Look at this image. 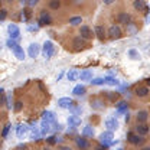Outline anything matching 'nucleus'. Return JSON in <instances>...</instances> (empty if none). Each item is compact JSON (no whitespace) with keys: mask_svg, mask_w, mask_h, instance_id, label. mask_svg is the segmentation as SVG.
<instances>
[{"mask_svg":"<svg viewBox=\"0 0 150 150\" xmlns=\"http://www.w3.org/2000/svg\"><path fill=\"white\" fill-rule=\"evenodd\" d=\"M55 52H56V49H55L54 42L52 40H45V43L42 46V54H43V56L46 59H49V58H52V56L55 55Z\"/></svg>","mask_w":150,"mask_h":150,"instance_id":"nucleus-1","label":"nucleus"},{"mask_svg":"<svg viewBox=\"0 0 150 150\" xmlns=\"http://www.w3.org/2000/svg\"><path fill=\"white\" fill-rule=\"evenodd\" d=\"M100 143H101V144H104L105 147H110L112 143H114L112 131H104L103 134H100Z\"/></svg>","mask_w":150,"mask_h":150,"instance_id":"nucleus-2","label":"nucleus"},{"mask_svg":"<svg viewBox=\"0 0 150 150\" xmlns=\"http://www.w3.org/2000/svg\"><path fill=\"white\" fill-rule=\"evenodd\" d=\"M52 23V18L51 15L46 12V10H42L40 15H39V19H38V25L42 28V26H49Z\"/></svg>","mask_w":150,"mask_h":150,"instance_id":"nucleus-3","label":"nucleus"},{"mask_svg":"<svg viewBox=\"0 0 150 150\" xmlns=\"http://www.w3.org/2000/svg\"><path fill=\"white\" fill-rule=\"evenodd\" d=\"M7 32H9V36H10V39H13V40L19 42V39H20V29L18 28V25L10 23V25L7 26Z\"/></svg>","mask_w":150,"mask_h":150,"instance_id":"nucleus-4","label":"nucleus"},{"mask_svg":"<svg viewBox=\"0 0 150 150\" xmlns=\"http://www.w3.org/2000/svg\"><path fill=\"white\" fill-rule=\"evenodd\" d=\"M79 36L82 38L84 40H88V39H93V36H94L93 29H91L90 26H87V25H82V26L79 28Z\"/></svg>","mask_w":150,"mask_h":150,"instance_id":"nucleus-5","label":"nucleus"},{"mask_svg":"<svg viewBox=\"0 0 150 150\" xmlns=\"http://www.w3.org/2000/svg\"><path fill=\"white\" fill-rule=\"evenodd\" d=\"M127 140L130 142L131 144H136V146H139V144H143V142H144L143 136L134 134L133 131H129V133H127Z\"/></svg>","mask_w":150,"mask_h":150,"instance_id":"nucleus-6","label":"nucleus"},{"mask_svg":"<svg viewBox=\"0 0 150 150\" xmlns=\"http://www.w3.org/2000/svg\"><path fill=\"white\" fill-rule=\"evenodd\" d=\"M75 143H76V147L79 150H88L90 149V142H88V139L87 137H76L75 139Z\"/></svg>","mask_w":150,"mask_h":150,"instance_id":"nucleus-7","label":"nucleus"},{"mask_svg":"<svg viewBox=\"0 0 150 150\" xmlns=\"http://www.w3.org/2000/svg\"><path fill=\"white\" fill-rule=\"evenodd\" d=\"M58 105H59L61 108H72L74 101H72L69 97H62V98L58 100Z\"/></svg>","mask_w":150,"mask_h":150,"instance_id":"nucleus-8","label":"nucleus"},{"mask_svg":"<svg viewBox=\"0 0 150 150\" xmlns=\"http://www.w3.org/2000/svg\"><path fill=\"white\" fill-rule=\"evenodd\" d=\"M105 127L108 129V131H114L118 129V121L115 117H108L105 118Z\"/></svg>","mask_w":150,"mask_h":150,"instance_id":"nucleus-9","label":"nucleus"},{"mask_svg":"<svg viewBox=\"0 0 150 150\" xmlns=\"http://www.w3.org/2000/svg\"><path fill=\"white\" fill-rule=\"evenodd\" d=\"M108 35H110L111 39H120V38H121V29H120V26H117V25L110 26V29H108Z\"/></svg>","mask_w":150,"mask_h":150,"instance_id":"nucleus-10","label":"nucleus"},{"mask_svg":"<svg viewBox=\"0 0 150 150\" xmlns=\"http://www.w3.org/2000/svg\"><path fill=\"white\" fill-rule=\"evenodd\" d=\"M39 130H40V134H42V136H46V134H49L54 129H52V124H51V123L42 120V121H40V127H39Z\"/></svg>","mask_w":150,"mask_h":150,"instance_id":"nucleus-11","label":"nucleus"},{"mask_svg":"<svg viewBox=\"0 0 150 150\" xmlns=\"http://www.w3.org/2000/svg\"><path fill=\"white\" fill-rule=\"evenodd\" d=\"M136 131L139 136H146L150 131V127L146 124V123H137V127H136Z\"/></svg>","mask_w":150,"mask_h":150,"instance_id":"nucleus-12","label":"nucleus"},{"mask_svg":"<svg viewBox=\"0 0 150 150\" xmlns=\"http://www.w3.org/2000/svg\"><path fill=\"white\" fill-rule=\"evenodd\" d=\"M39 52H40V46L38 45V43H30L29 45V49H28V54L30 58H36L39 55Z\"/></svg>","mask_w":150,"mask_h":150,"instance_id":"nucleus-13","label":"nucleus"},{"mask_svg":"<svg viewBox=\"0 0 150 150\" xmlns=\"http://www.w3.org/2000/svg\"><path fill=\"white\" fill-rule=\"evenodd\" d=\"M94 35L98 38L100 40H104V39H105V30H104V26L97 25V26L94 28Z\"/></svg>","mask_w":150,"mask_h":150,"instance_id":"nucleus-14","label":"nucleus"},{"mask_svg":"<svg viewBox=\"0 0 150 150\" xmlns=\"http://www.w3.org/2000/svg\"><path fill=\"white\" fill-rule=\"evenodd\" d=\"M117 22L118 23H121V25H130V22H131V18H130V15L129 13H120L118 16H117Z\"/></svg>","mask_w":150,"mask_h":150,"instance_id":"nucleus-15","label":"nucleus"},{"mask_svg":"<svg viewBox=\"0 0 150 150\" xmlns=\"http://www.w3.org/2000/svg\"><path fill=\"white\" fill-rule=\"evenodd\" d=\"M79 124H81V118H79L78 115L72 114V115L68 117V126H69V127H78Z\"/></svg>","mask_w":150,"mask_h":150,"instance_id":"nucleus-16","label":"nucleus"},{"mask_svg":"<svg viewBox=\"0 0 150 150\" xmlns=\"http://www.w3.org/2000/svg\"><path fill=\"white\" fill-rule=\"evenodd\" d=\"M42 120H43V121H48V123H51V124H54V123H55V114L52 111H43L42 112Z\"/></svg>","mask_w":150,"mask_h":150,"instance_id":"nucleus-17","label":"nucleus"},{"mask_svg":"<svg viewBox=\"0 0 150 150\" xmlns=\"http://www.w3.org/2000/svg\"><path fill=\"white\" fill-rule=\"evenodd\" d=\"M12 51H13L15 56L18 58L19 61H23V59H25V51H23V48H22L20 45H16V46H15Z\"/></svg>","mask_w":150,"mask_h":150,"instance_id":"nucleus-18","label":"nucleus"},{"mask_svg":"<svg viewBox=\"0 0 150 150\" xmlns=\"http://www.w3.org/2000/svg\"><path fill=\"white\" fill-rule=\"evenodd\" d=\"M136 118H137V123H146L147 118H149V112L146 111V110H140V111L137 112Z\"/></svg>","mask_w":150,"mask_h":150,"instance_id":"nucleus-19","label":"nucleus"},{"mask_svg":"<svg viewBox=\"0 0 150 150\" xmlns=\"http://www.w3.org/2000/svg\"><path fill=\"white\" fill-rule=\"evenodd\" d=\"M150 93V88L149 87H139L137 90H136V95L137 97H140V98H144V97H147Z\"/></svg>","mask_w":150,"mask_h":150,"instance_id":"nucleus-20","label":"nucleus"},{"mask_svg":"<svg viewBox=\"0 0 150 150\" xmlns=\"http://www.w3.org/2000/svg\"><path fill=\"white\" fill-rule=\"evenodd\" d=\"M91 107L94 110H103L104 108V103H103L101 98H94V100H91Z\"/></svg>","mask_w":150,"mask_h":150,"instance_id":"nucleus-21","label":"nucleus"},{"mask_svg":"<svg viewBox=\"0 0 150 150\" xmlns=\"http://www.w3.org/2000/svg\"><path fill=\"white\" fill-rule=\"evenodd\" d=\"M81 81H91L93 79V72L90 69H85L82 72H79V76H78Z\"/></svg>","mask_w":150,"mask_h":150,"instance_id":"nucleus-22","label":"nucleus"},{"mask_svg":"<svg viewBox=\"0 0 150 150\" xmlns=\"http://www.w3.org/2000/svg\"><path fill=\"white\" fill-rule=\"evenodd\" d=\"M26 133H28V126L26 124H19L18 127H16V136H18L19 139H22Z\"/></svg>","mask_w":150,"mask_h":150,"instance_id":"nucleus-23","label":"nucleus"},{"mask_svg":"<svg viewBox=\"0 0 150 150\" xmlns=\"http://www.w3.org/2000/svg\"><path fill=\"white\" fill-rule=\"evenodd\" d=\"M84 45H85V42H84V39H82L81 36L74 38V40H72V46H75V49H82Z\"/></svg>","mask_w":150,"mask_h":150,"instance_id":"nucleus-24","label":"nucleus"},{"mask_svg":"<svg viewBox=\"0 0 150 150\" xmlns=\"http://www.w3.org/2000/svg\"><path fill=\"white\" fill-rule=\"evenodd\" d=\"M133 6H134V9H136V10L143 12V10H144V7H146V3H144V0H134Z\"/></svg>","mask_w":150,"mask_h":150,"instance_id":"nucleus-25","label":"nucleus"},{"mask_svg":"<svg viewBox=\"0 0 150 150\" xmlns=\"http://www.w3.org/2000/svg\"><path fill=\"white\" fill-rule=\"evenodd\" d=\"M82 136L84 137H93L94 136V129H93V126H85L84 129H82Z\"/></svg>","mask_w":150,"mask_h":150,"instance_id":"nucleus-26","label":"nucleus"},{"mask_svg":"<svg viewBox=\"0 0 150 150\" xmlns=\"http://www.w3.org/2000/svg\"><path fill=\"white\" fill-rule=\"evenodd\" d=\"M117 112H118V114H126V112H127V103L120 101V103L117 104Z\"/></svg>","mask_w":150,"mask_h":150,"instance_id":"nucleus-27","label":"nucleus"},{"mask_svg":"<svg viewBox=\"0 0 150 150\" xmlns=\"http://www.w3.org/2000/svg\"><path fill=\"white\" fill-rule=\"evenodd\" d=\"M72 94H74V95H84V94H85V87L81 85V84H79V85H75L74 90H72Z\"/></svg>","mask_w":150,"mask_h":150,"instance_id":"nucleus-28","label":"nucleus"},{"mask_svg":"<svg viewBox=\"0 0 150 150\" xmlns=\"http://www.w3.org/2000/svg\"><path fill=\"white\" fill-rule=\"evenodd\" d=\"M39 136H42V134H40V130H39V127H30V139L38 140Z\"/></svg>","mask_w":150,"mask_h":150,"instance_id":"nucleus-29","label":"nucleus"},{"mask_svg":"<svg viewBox=\"0 0 150 150\" xmlns=\"http://www.w3.org/2000/svg\"><path fill=\"white\" fill-rule=\"evenodd\" d=\"M79 76V72L76 71V69H71L68 74H67V78H68V81H75L76 78Z\"/></svg>","mask_w":150,"mask_h":150,"instance_id":"nucleus-30","label":"nucleus"},{"mask_svg":"<svg viewBox=\"0 0 150 150\" xmlns=\"http://www.w3.org/2000/svg\"><path fill=\"white\" fill-rule=\"evenodd\" d=\"M49 7L52 10H58L61 7V0H49Z\"/></svg>","mask_w":150,"mask_h":150,"instance_id":"nucleus-31","label":"nucleus"},{"mask_svg":"<svg viewBox=\"0 0 150 150\" xmlns=\"http://www.w3.org/2000/svg\"><path fill=\"white\" fill-rule=\"evenodd\" d=\"M69 23H71L72 26H78V25L82 23V18H81V16H74V18L69 19Z\"/></svg>","mask_w":150,"mask_h":150,"instance_id":"nucleus-32","label":"nucleus"},{"mask_svg":"<svg viewBox=\"0 0 150 150\" xmlns=\"http://www.w3.org/2000/svg\"><path fill=\"white\" fill-rule=\"evenodd\" d=\"M104 81H105V84H108V85H118V81H117L115 78H112V76H105Z\"/></svg>","mask_w":150,"mask_h":150,"instance_id":"nucleus-33","label":"nucleus"},{"mask_svg":"<svg viewBox=\"0 0 150 150\" xmlns=\"http://www.w3.org/2000/svg\"><path fill=\"white\" fill-rule=\"evenodd\" d=\"M129 56H130L131 59H134V61L140 59V54H139L136 49H130V51H129Z\"/></svg>","mask_w":150,"mask_h":150,"instance_id":"nucleus-34","label":"nucleus"},{"mask_svg":"<svg viewBox=\"0 0 150 150\" xmlns=\"http://www.w3.org/2000/svg\"><path fill=\"white\" fill-rule=\"evenodd\" d=\"M10 127H12V124H10V123H7V124L3 127V131H1V137H3V139H6V137H7V134H9V131H10Z\"/></svg>","mask_w":150,"mask_h":150,"instance_id":"nucleus-35","label":"nucleus"},{"mask_svg":"<svg viewBox=\"0 0 150 150\" xmlns=\"http://www.w3.org/2000/svg\"><path fill=\"white\" fill-rule=\"evenodd\" d=\"M91 84L93 85H104L105 81H104V78H94V79H91Z\"/></svg>","mask_w":150,"mask_h":150,"instance_id":"nucleus-36","label":"nucleus"},{"mask_svg":"<svg viewBox=\"0 0 150 150\" xmlns=\"http://www.w3.org/2000/svg\"><path fill=\"white\" fill-rule=\"evenodd\" d=\"M22 108H23V103H22V101H16L15 105H13V110H15L16 112H19Z\"/></svg>","mask_w":150,"mask_h":150,"instance_id":"nucleus-37","label":"nucleus"},{"mask_svg":"<svg viewBox=\"0 0 150 150\" xmlns=\"http://www.w3.org/2000/svg\"><path fill=\"white\" fill-rule=\"evenodd\" d=\"M6 45H7L10 49H13V48H15L16 45H19V43L16 42V40H13V39H10V38H9V39H7V42H6Z\"/></svg>","mask_w":150,"mask_h":150,"instance_id":"nucleus-38","label":"nucleus"},{"mask_svg":"<svg viewBox=\"0 0 150 150\" xmlns=\"http://www.w3.org/2000/svg\"><path fill=\"white\" fill-rule=\"evenodd\" d=\"M6 18H7V10L6 9H0V22L6 20Z\"/></svg>","mask_w":150,"mask_h":150,"instance_id":"nucleus-39","label":"nucleus"},{"mask_svg":"<svg viewBox=\"0 0 150 150\" xmlns=\"http://www.w3.org/2000/svg\"><path fill=\"white\" fill-rule=\"evenodd\" d=\"M6 103H7V104H6L7 108H12V107H13V104H12V95H10V94L6 95Z\"/></svg>","mask_w":150,"mask_h":150,"instance_id":"nucleus-40","label":"nucleus"},{"mask_svg":"<svg viewBox=\"0 0 150 150\" xmlns=\"http://www.w3.org/2000/svg\"><path fill=\"white\" fill-rule=\"evenodd\" d=\"M23 15H25V22H29V19H30V9H25Z\"/></svg>","mask_w":150,"mask_h":150,"instance_id":"nucleus-41","label":"nucleus"},{"mask_svg":"<svg viewBox=\"0 0 150 150\" xmlns=\"http://www.w3.org/2000/svg\"><path fill=\"white\" fill-rule=\"evenodd\" d=\"M46 142H48L49 144H55V143H58V139H56L55 136H51V137L46 139Z\"/></svg>","mask_w":150,"mask_h":150,"instance_id":"nucleus-42","label":"nucleus"},{"mask_svg":"<svg viewBox=\"0 0 150 150\" xmlns=\"http://www.w3.org/2000/svg\"><path fill=\"white\" fill-rule=\"evenodd\" d=\"M39 28H40L39 25H35V26H33V25H29V26H28V30H30V32H38Z\"/></svg>","mask_w":150,"mask_h":150,"instance_id":"nucleus-43","label":"nucleus"},{"mask_svg":"<svg viewBox=\"0 0 150 150\" xmlns=\"http://www.w3.org/2000/svg\"><path fill=\"white\" fill-rule=\"evenodd\" d=\"M107 149H108V147H105V146H104V144H101V143L95 146V150H107Z\"/></svg>","mask_w":150,"mask_h":150,"instance_id":"nucleus-44","label":"nucleus"},{"mask_svg":"<svg viewBox=\"0 0 150 150\" xmlns=\"http://www.w3.org/2000/svg\"><path fill=\"white\" fill-rule=\"evenodd\" d=\"M107 95H108L110 100H115V98H117V94H112L111 91H107Z\"/></svg>","mask_w":150,"mask_h":150,"instance_id":"nucleus-45","label":"nucleus"},{"mask_svg":"<svg viewBox=\"0 0 150 150\" xmlns=\"http://www.w3.org/2000/svg\"><path fill=\"white\" fill-rule=\"evenodd\" d=\"M18 150H28V146H26V144H19Z\"/></svg>","mask_w":150,"mask_h":150,"instance_id":"nucleus-46","label":"nucleus"},{"mask_svg":"<svg viewBox=\"0 0 150 150\" xmlns=\"http://www.w3.org/2000/svg\"><path fill=\"white\" fill-rule=\"evenodd\" d=\"M114 1H115V0H103V3H104V4H112Z\"/></svg>","mask_w":150,"mask_h":150,"instance_id":"nucleus-47","label":"nucleus"},{"mask_svg":"<svg viewBox=\"0 0 150 150\" xmlns=\"http://www.w3.org/2000/svg\"><path fill=\"white\" fill-rule=\"evenodd\" d=\"M143 12H144V15H149L150 13V7L147 6V4H146V7H144V10H143Z\"/></svg>","mask_w":150,"mask_h":150,"instance_id":"nucleus-48","label":"nucleus"},{"mask_svg":"<svg viewBox=\"0 0 150 150\" xmlns=\"http://www.w3.org/2000/svg\"><path fill=\"white\" fill-rule=\"evenodd\" d=\"M59 150H71V147H67V146H62Z\"/></svg>","mask_w":150,"mask_h":150,"instance_id":"nucleus-49","label":"nucleus"},{"mask_svg":"<svg viewBox=\"0 0 150 150\" xmlns=\"http://www.w3.org/2000/svg\"><path fill=\"white\" fill-rule=\"evenodd\" d=\"M1 94H4V90H3V88H0V95H1Z\"/></svg>","mask_w":150,"mask_h":150,"instance_id":"nucleus-50","label":"nucleus"},{"mask_svg":"<svg viewBox=\"0 0 150 150\" xmlns=\"http://www.w3.org/2000/svg\"><path fill=\"white\" fill-rule=\"evenodd\" d=\"M142 150H150V147H149V146H147V147H143V149H142Z\"/></svg>","mask_w":150,"mask_h":150,"instance_id":"nucleus-51","label":"nucleus"},{"mask_svg":"<svg viewBox=\"0 0 150 150\" xmlns=\"http://www.w3.org/2000/svg\"><path fill=\"white\" fill-rule=\"evenodd\" d=\"M147 87H150V78L147 79Z\"/></svg>","mask_w":150,"mask_h":150,"instance_id":"nucleus-52","label":"nucleus"},{"mask_svg":"<svg viewBox=\"0 0 150 150\" xmlns=\"http://www.w3.org/2000/svg\"><path fill=\"white\" fill-rule=\"evenodd\" d=\"M20 1H22V3H28V0H20Z\"/></svg>","mask_w":150,"mask_h":150,"instance_id":"nucleus-53","label":"nucleus"},{"mask_svg":"<svg viewBox=\"0 0 150 150\" xmlns=\"http://www.w3.org/2000/svg\"><path fill=\"white\" fill-rule=\"evenodd\" d=\"M43 150H51V149H49V147H45V149H43Z\"/></svg>","mask_w":150,"mask_h":150,"instance_id":"nucleus-54","label":"nucleus"},{"mask_svg":"<svg viewBox=\"0 0 150 150\" xmlns=\"http://www.w3.org/2000/svg\"><path fill=\"white\" fill-rule=\"evenodd\" d=\"M0 49H1V43H0Z\"/></svg>","mask_w":150,"mask_h":150,"instance_id":"nucleus-55","label":"nucleus"},{"mask_svg":"<svg viewBox=\"0 0 150 150\" xmlns=\"http://www.w3.org/2000/svg\"><path fill=\"white\" fill-rule=\"evenodd\" d=\"M117 150H123V149H117Z\"/></svg>","mask_w":150,"mask_h":150,"instance_id":"nucleus-56","label":"nucleus"},{"mask_svg":"<svg viewBox=\"0 0 150 150\" xmlns=\"http://www.w3.org/2000/svg\"><path fill=\"white\" fill-rule=\"evenodd\" d=\"M9 1H13V0H9Z\"/></svg>","mask_w":150,"mask_h":150,"instance_id":"nucleus-57","label":"nucleus"},{"mask_svg":"<svg viewBox=\"0 0 150 150\" xmlns=\"http://www.w3.org/2000/svg\"><path fill=\"white\" fill-rule=\"evenodd\" d=\"M36 1H38V3H39V0H36Z\"/></svg>","mask_w":150,"mask_h":150,"instance_id":"nucleus-58","label":"nucleus"},{"mask_svg":"<svg viewBox=\"0 0 150 150\" xmlns=\"http://www.w3.org/2000/svg\"><path fill=\"white\" fill-rule=\"evenodd\" d=\"M0 1H1V0H0Z\"/></svg>","mask_w":150,"mask_h":150,"instance_id":"nucleus-59","label":"nucleus"}]
</instances>
